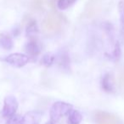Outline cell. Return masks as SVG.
Wrapping results in <instances>:
<instances>
[{
    "label": "cell",
    "mask_w": 124,
    "mask_h": 124,
    "mask_svg": "<svg viewBox=\"0 0 124 124\" xmlns=\"http://www.w3.org/2000/svg\"><path fill=\"white\" fill-rule=\"evenodd\" d=\"M62 18L61 15L56 12H50L43 20L42 27L47 34H55L61 30Z\"/></svg>",
    "instance_id": "6da1fadb"
},
{
    "label": "cell",
    "mask_w": 124,
    "mask_h": 124,
    "mask_svg": "<svg viewBox=\"0 0 124 124\" xmlns=\"http://www.w3.org/2000/svg\"><path fill=\"white\" fill-rule=\"evenodd\" d=\"M72 109V105L69 103L63 102V101H57L54 103L50 108V117L52 121L58 122L62 116L67 114Z\"/></svg>",
    "instance_id": "7a4b0ae2"
},
{
    "label": "cell",
    "mask_w": 124,
    "mask_h": 124,
    "mask_svg": "<svg viewBox=\"0 0 124 124\" xmlns=\"http://www.w3.org/2000/svg\"><path fill=\"white\" fill-rule=\"evenodd\" d=\"M102 10V0H88L85 4L83 17L87 20H93Z\"/></svg>",
    "instance_id": "3957f363"
},
{
    "label": "cell",
    "mask_w": 124,
    "mask_h": 124,
    "mask_svg": "<svg viewBox=\"0 0 124 124\" xmlns=\"http://www.w3.org/2000/svg\"><path fill=\"white\" fill-rule=\"evenodd\" d=\"M2 114L4 117H12L18 109V101L13 95H9L4 99Z\"/></svg>",
    "instance_id": "277c9868"
},
{
    "label": "cell",
    "mask_w": 124,
    "mask_h": 124,
    "mask_svg": "<svg viewBox=\"0 0 124 124\" xmlns=\"http://www.w3.org/2000/svg\"><path fill=\"white\" fill-rule=\"evenodd\" d=\"M3 60L14 67L21 68L28 62L29 57L28 56L22 53H13L6 57Z\"/></svg>",
    "instance_id": "5b68a950"
},
{
    "label": "cell",
    "mask_w": 124,
    "mask_h": 124,
    "mask_svg": "<svg viewBox=\"0 0 124 124\" xmlns=\"http://www.w3.org/2000/svg\"><path fill=\"white\" fill-rule=\"evenodd\" d=\"M95 120L97 124H118L117 117L105 111H98L95 115Z\"/></svg>",
    "instance_id": "8992f818"
},
{
    "label": "cell",
    "mask_w": 124,
    "mask_h": 124,
    "mask_svg": "<svg viewBox=\"0 0 124 124\" xmlns=\"http://www.w3.org/2000/svg\"><path fill=\"white\" fill-rule=\"evenodd\" d=\"M26 51L31 57H37L40 53V51H41L37 40H35L34 38L30 39V41H28V43L26 46Z\"/></svg>",
    "instance_id": "52a82bcc"
},
{
    "label": "cell",
    "mask_w": 124,
    "mask_h": 124,
    "mask_svg": "<svg viewBox=\"0 0 124 124\" xmlns=\"http://www.w3.org/2000/svg\"><path fill=\"white\" fill-rule=\"evenodd\" d=\"M102 88L106 92H112L114 90V81L110 74H106L102 80Z\"/></svg>",
    "instance_id": "ba28073f"
},
{
    "label": "cell",
    "mask_w": 124,
    "mask_h": 124,
    "mask_svg": "<svg viewBox=\"0 0 124 124\" xmlns=\"http://www.w3.org/2000/svg\"><path fill=\"white\" fill-rule=\"evenodd\" d=\"M39 120V114L37 112H28L21 119V124H38Z\"/></svg>",
    "instance_id": "9c48e42d"
},
{
    "label": "cell",
    "mask_w": 124,
    "mask_h": 124,
    "mask_svg": "<svg viewBox=\"0 0 124 124\" xmlns=\"http://www.w3.org/2000/svg\"><path fill=\"white\" fill-rule=\"evenodd\" d=\"M0 47L5 50H10L13 47V41L10 36L6 34H0Z\"/></svg>",
    "instance_id": "30bf717a"
},
{
    "label": "cell",
    "mask_w": 124,
    "mask_h": 124,
    "mask_svg": "<svg viewBox=\"0 0 124 124\" xmlns=\"http://www.w3.org/2000/svg\"><path fill=\"white\" fill-rule=\"evenodd\" d=\"M83 120V116L78 111H72L70 113L69 116V122L70 124H79Z\"/></svg>",
    "instance_id": "8fae6325"
},
{
    "label": "cell",
    "mask_w": 124,
    "mask_h": 124,
    "mask_svg": "<svg viewBox=\"0 0 124 124\" xmlns=\"http://www.w3.org/2000/svg\"><path fill=\"white\" fill-rule=\"evenodd\" d=\"M118 11L120 16V25H121V34L124 40V4L123 2H120L118 4Z\"/></svg>",
    "instance_id": "7c38bea8"
},
{
    "label": "cell",
    "mask_w": 124,
    "mask_h": 124,
    "mask_svg": "<svg viewBox=\"0 0 124 124\" xmlns=\"http://www.w3.org/2000/svg\"><path fill=\"white\" fill-rule=\"evenodd\" d=\"M38 31L37 30V24L36 21L33 20H30L28 24H27V35H31L34 34L36 31Z\"/></svg>",
    "instance_id": "4fadbf2b"
},
{
    "label": "cell",
    "mask_w": 124,
    "mask_h": 124,
    "mask_svg": "<svg viewBox=\"0 0 124 124\" xmlns=\"http://www.w3.org/2000/svg\"><path fill=\"white\" fill-rule=\"evenodd\" d=\"M54 61H55V57L53 55H51V54H46V55L43 56V59H42V62L45 66L52 65Z\"/></svg>",
    "instance_id": "5bb4252c"
},
{
    "label": "cell",
    "mask_w": 124,
    "mask_h": 124,
    "mask_svg": "<svg viewBox=\"0 0 124 124\" xmlns=\"http://www.w3.org/2000/svg\"><path fill=\"white\" fill-rule=\"evenodd\" d=\"M71 4V0H58V8L60 9H66Z\"/></svg>",
    "instance_id": "9a60e30c"
},
{
    "label": "cell",
    "mask_w": 124,
    "mask_h": 124,
    "mask_svg": "<svg viewBox=\"0 0 124 124\" xmlns=\"http://www.w3.org/2000/svg\"><path fill=\"white\" fill-rule=\"evenodd\" d=\"M60 63L63 68H67L68 67V65H69V57H68V55L66 53L63 54L61 57H60Z\"/></svg>",
    "instance_id": "2e32d148"
},
{
    "label": "cell",
    "mask_w": 124,
    "mask_h": 124,
    "mask_svg": "<svg viewBox=\"0 0 124 124\" xmlns=\"http://www.w3.org/2000/svg\"><path fill=\"white\" fill-rule=\"evenodd\" d=\"M32 7L36 10H41L43 8V0H33Z\"/></svg>",
    "instance_id": "e0dca14e"
},
{
    "label": "cell",
    "mask_w": 124,
    "mask_h": 124,
    "mask_svg": "<svg viewBox=\"0 0 124 124\" xmlns=\"http://www.w3.org/2000/svg\"><path fill=\"white\" fill-rule=\"evenodd\" d=\"M113 56H114L115 59L116 60H118L121 56V49H120V46H119V43H116V46H115V49H114V52H113Z\"/></svg>",
    "instance_id": "ac0fdd59"
},
{
    "label": "cell",
    "mask_w": 124,
    "mask_h": 124,
    "mask_svg": "<svg viewBox=\"0 0 124 124\" xmlns=\"http://www.w3.org/2000/svg\"><path fill=\"white\" fill-rule=\"evenodd\" d=\"M21 119L22 118H20V116H12V118L9 122V124H21Z\"/></svg>",
    "instance_id": "d6986e66"
},
{
    "label": "cell",
    "mask_w": 124,
    "mask_h": 124,
    "mask_svg": "<svg viewBox=\"0 0 124 124\" xmlns=\"http://www.w3.org/2000/svg\"><path fill=\"white\" fill-rule=\"evenodd\" d=\"M119 85L122 89L124 88V68L119 74Z\"/></svg>",
    "instance_id": "ffe728a7"
},
{
    "label": "cell",
    "mask_w": 124,
    "mask_h": 124,
    "mask_svg": "<svg viewBox=\"0 0 124 124\" xmlns=\"http://www.w3.org/2000/svg\"><path fill=\"white\" fill-rule=\"evenodd\" d=\"M55 1H56V0H50V4H51V7H52V8H55Z\"/></svg>",
    "instance_id": "44dd1931"
},
{
    "label": "cell",
    "mask_w": 124,
    "mask_h": 124,
    "mask_svg": "<svg viewBox=\"0 0 124 124\" xmlns=\"http://www.w3.org/2000/svg\"><path fill=\"white\" fill-rule=\"evenodd\" d=\"M46 124H54V123H52V122H48V123H47Z\"/></svg>",
    "instance_id": "7402d4cb"
},
{
    "label": "cell",
    "mask_w": 124,
    "mask_h": 124,
    "mask_svg": "<svg viewBox=\"0 0 124 124\" xmlns=\"http://www.w3.org/2000/svg\"><path fill=\"white\" fill-rule=\"evenodd\" d=\"M75 1H76V0H71V3H74Z\"/></svg>",
    "instance_id": "603a6c76"
}]
</instances>
